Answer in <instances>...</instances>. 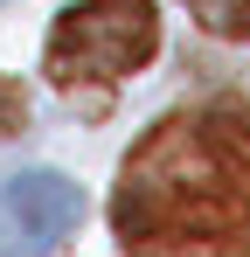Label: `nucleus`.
<instances>
[{
    "instance_id": "f257e3e1",
    "label": "nucleus",
    "mask_w": 250,
    "mask_h": 257,
    "mask_svg": "<svg viewBox=\"0 0 250 257\" xmlns=\"http://www.w3.org/2000/svg\"><path fill=\"white\" fill-rule=\"evenodd\" d=\"M125 257H250V111L195 104L132 139L111 188Z\"/></svg>"
},
{
    "instance_id": "f03ea898",
    "label": "nucleus",
    "mask_w": 250,
    "mask_h": 257,
    "mask_svg": "<svg viewBox=\"0 0 250 257\" xmlns=\"http://www.w3.org/2000/svg\"><path fill=\"white\" fill-rule=\"evenodd\" d=\"M153 49H160V7L153 0H70L49 28L42 70L63 97L90 90V104H97V90L139 77L153 63Z\"/></svg>"
},
{
    "instance_id": "7ed1b4c3",
    "label": "nucleus",
    "mask_w": 250,
    "mask_h": 257,
    "mask_svg": "<svg viewBox=\"0 0 250 257\" xmlns=\"http://www.w3.org/2000/svg\"><path fill=\"white\" fill-rule=\"evenodd\" d=\"M77 222L83 195L56 167H21L0 181V257H49Z\"/></svg>"
},
{
    "instance_id": "20e7f679",
    "label": "nucleus",
    "mask_w": 250,
    "mask_h": 257,
    "mask_svg": "<svg viewBox=\"0 0 250 257\" xmlns=\"http://www.w3.org/2000/svg\"><path fill=\"white\" fill-rule=\"evenodd\" d=\"M188 7H195V21H202L208 35L250 42V0H188Z\"/></svg>"
},
{
    "instance_id": "39448f33",
    "label": "nucleus",
    "mask_w": 250,
    "mask_h": 257,
    "mask_svg": "<svg viewBox=\"0 0 250 257\" xmlns=\"http://www.w3.org/2000/svg\"><path fill=\"white\" fill-rule=\"evenodd\" d=\"M14 132H28V90L0 77V139H14Z\"/></svg>"
}]
</instances>
